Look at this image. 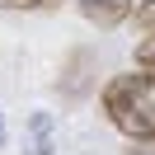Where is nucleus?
Wrapping results in <instances>:
<instances>
[{
	"instance_id": "nucleus-1",
	"label": "nucleus",
	"mask_w": 155,
	"mask_h": 155,
	"mask_svg": "<svg viewBox=\"0 0 155 155\" xmlns=\"http://www.w3.org/2000/svg\"><path fill=\"white\" fill-rule=\"evenodd\" d=\"M104 113L127 141H155V71L108 80L104 85Z\"/></svg>"
},
{
	"instance_id": "nucleus-2",
	"label": "nucleus",
	"mask_w": 155,
	"mask_h": 155,
	"mask_svg": "<svg viewBox=\"0 0 155 155\" xmlns=\"http://www.w3.org/2000/svg\"><path fill=\"white\" fill-rule=\"evenodd\" d=\"M80 14L99 28H117L122 19H132V0H75Z\"/></svg>"
},
{
	"instance_id": "nucleus-3",
	"label": "nucleus",
	"mask_w": 155,
	"mask_h": 155,
	"mask_svg": "<svg viewBox=\"0 0 155 155\" xmlns=\"http://www.w3.org/2000/svg\"><path fill=\"white\" fill-rule=\"evenodd\" d=\"M89 66H94V61H89V52H75V57H71V66H66V94H71V99L89 94V75H85Z\"/></svg>"
},
{
	"instance_id": "nucleus-4",
	"label": "nucleus",
	"mask_w": 155,
	"mask_h": 155,
	"mask_svg": "<svg viewBox=\"0 0 155 155\" xmlns=\"http://www.w3.org/2000/svg\"><path fill=\"white\" fill-rule=\"evenodd\" d=\"M132 19H136V28H141V33H150V38H155V0H141V5L132 10Z\"/></svg>"
},
{
	"instance_id": "nucleus-5",
	"label": "nucleus",
	"mask_w": 155,
	"mask_h": 155,
	"mask_svg": "<svg viewBox=\"0 0 155 155\" xmlns=\"http://www.w3.org/2000/svg\"><path fill=\"white\" fill-rule=\"evenodd\" d=\"M136 66H141V71H155V38L136 42Z\"/></svg>"
},
{
	"instance_id": "nucleus-6",
	"label": "nucleus",
	"mask_w": 155,
	"mask_h": 155,
	"mask_svg": "<svg viewBox=\"0 0 155 155\" xmlns=\"http://www.w3.org/2000/svg\"><path fill=\"white\" fill-rule=\"evenodd\" d=\"M122 155H155V141H132Z\"/></svg>"
},
{
	"instance_id": "nucleus-7",
	"label": "nucleus",
	"mask_w": 155,
	"mask_h": 155,
	"mask_svg": "<svg viewBox=\"0 0 155 155\" xmlns=\"http://www.w3.org/2000/svg\"><path fill=\"white\" fill-rule=\"evenodd\" d=\"M42 0H0V10H38Z\"/></svg>"
},
{
	"instance_id": "nucleus-8",
	"label": "nucleus",
	"mask_w": 155,
	"mask_h": 155,
	"mask_svg": "<svg viewBox=\"0 0 155 155\" xmlns=\"http://www.w3.org/2000/svg\"><path fill=\"white\" fill-rule=\"evenodd\" d=\"M0 146H5V122H0Z\"/></svg>"
}]
</instances>
